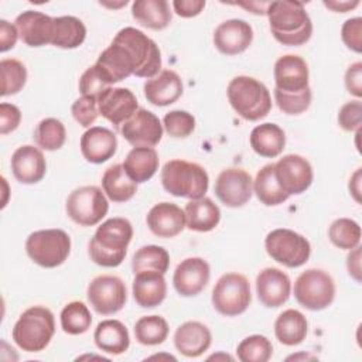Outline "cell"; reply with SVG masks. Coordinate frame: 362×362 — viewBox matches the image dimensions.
<instances>
[{"instance_id": "1", "label": "cell", "mask_w": 362, "mask_h": 362, "mask_svg": "<svg viewBox=\"0 0 362 362\" xmlns=\"http://www.w3.org/2000/svg\"><path fill=\"white\" fill-rule=\"evenodd\" d=\"M273 37L283 45L300 47L313 34V23L304 4L294 0L270 1L266 10Z\"/></svg>"}, {"instance_id": "2", "label": "cell", "mask_w": 362, "mask_h": 362, "mask_svg": "<svg viewBox=\"0 0 362 362\" xmlns=\"http://www.w3.org/2000/svg\"><path fill=\"white\" fill-rule=\"evenodd\" d=\"M133 226L126 218H110L98 226L89 242L90 260L102 267H116L126 257Z\"/></svg>"}, {"instance_id": "3", "label": "cell", "mask_w": 362, "mask_h": 362, "mask_svg": "<svg viewBox=\"0 0 362 362\" xmlns=\"http://www.w3.org/2000/svg\"><path fill=\"white\" fill-rule=\"evenodd\" d=\"M232 109L247 122H257L272 110V96L267 86L256 78L235 76L226 89Z\"/></svg>"}, {"instance_id": "4", "label": "cell", "mask_w": 362, "mask_h": 362, "mask_svg": "<svg viewBox=\"0 0 362 362\" xmlns=\"http://www.w3.org/2000/svg\"><path fill=\"white\" fill-rule=\"evenodd\" d=\"M55 334V320L49 308L34 305L27 308L16 321L11 337L25 352H41Z\"/></svg>"}, {"instance_id": "5", "label": "cell", "mask_w": 362, "mask_h": 362, "mask_svg": "<svg viewBox=\"0 0 362 362\" xmlns=\"http://www.w3.org/2000/svg\"><path fill=\"white\" fill-rule=\"evenodd\" d=\"M161 184L174 197L198 199L205 197L209 177L206 170L197 163L170 160L161 168Z\"/></svg>"}, {"instance_id": "6", "label": "cell", "mask_w": 362, "mask_h": 362, "mask_svg": "<svg viewBox=\"0 0 362 362\" xmlns=\"http://www.w3.org/2000/svg\"><path fill=\"white\" fill-rule=\"evenodd\" d=\"M28 257L41 267L61 266L69 256L71 238L62 229H41L28 235L25 240Z\"/></svg>"}, {"instance_id": "7", "label": "cell", "mask_w": 362, "mask_h": 362, "mask_svg": "<svg viewBox=\"0 0 362 362\" xmlns=\"http://www.w3.org/2000/svg\"><path fill=\"white\" fill-rule=\"evenodd\" d=\"M113 41L122 44L132 55L134 61V75L139 78H153L160 74L161 69V52L158 45L147 37L143 31L124 27L113 38Z\"/></svg>"}, {"instance_id": "8", "label": "cell", "mask_w": 362, "mask_h": 362, "mask_svg": "<svg viewBox=\"0 0 362 362\" xmlns=\"http://www.w3.org/2000/svg\"><path fill=\"white\" fill-rule=\"evenodd\" d=\"M294 297L304 308L321 311L335 298L334 279L321 269H308L296 279Z\"/></svg>"}, {"instance_id": "9", "label": "cell", "mask_w": 362, "mask_h": 362, "mask_svg": "<svg viewBox=\"0 0 362 362\" xmlns=\"http://www.w3.org/2000/svg\"><path fill=\"white\" fill-rule=\"evenodd\" d=\"M252 301L249 280L240 273H225L212 288V305L225 317L243 314Z\"/></svg>"}, {"instance_id": "10", "label": "cell", "mask_w": 362, "mask_h": 362, "mask_svg": "<svg viewBox=\"0 0 362 362\" xmlns=\"http://www.w3.org/2000/svg\"><path fill=\"white\" fill-rule=\"evenodd\" d=\"M264 247L273 260L290 269L303 266L311 255L310 242L303 235L286 228L269 232L264 239Z\"/></svg>"}, {"instance_id": "11", "label": "cell", "mask_w": 362, "mask_h": 362, "mask_svg": "<svg viewBox=\"0 0 362 362\" xmlns=\"http://www.w3.org/2000/svg\"><path fill=\"white\" fill-rule=\"evenodd\" d=\"M66 215L81 226L99 223L109 211V202L96 185H83L74 189L65 204Z\"/></svg>"}, {"instance_id": "12", "label": "cell", "mask_w": 362, "mask_h": 362, "mask_svg": "<svg viewBox=\"0 0 362 362\" xmlns=\"http://www.w3.org/2000/svg\"><path fill=\"white\" fill-rule=\"evenodd\" d=\"M90 307L100 315H112L119 313L127 300L124 281L112 274H100L95 277L86 290Z\"/></svg>"}, {"instance_id": "13", "label": "cell", "mask_w": 362, "mask_h": 362, "mask_svg": "<svg viewBox=\"0 0 362 362\" xmlns=\"http://www.w3.org/2000/svg\"><path fill=\"white\" fill-rule=\"evenodd\" d=\"M274 177L280 188L290 197L305 192L313 182L314 173L307 158L287 154L274 164Z\"/></svg>"}, {"instance_id": "14", "label": "cell", "mask_w": 362, "mask_h": 362, "mask_svg": "<svg viewBox=\"0 0 362 362\" xmlns=\"http://www.w3.org/2000/svg\"><path fill=\"white\" fill-rule=\"evenodd\" d=\"M216 198L229 208H239L249 202L253 194V180L243 168H225L219 173L214 187Z\"/></svg>"}, {"instance_id": "15", "label": "cell", "mask_w": 362, "mask_h": 362, "mask_svg": "<svg viewBox=\"0 0 362 362\" xmlns=\"http://www.w3.org/2000/svg\"><path fill=\"white\" fill-rule=\"evenodd\" d=\"M163 124L153 112L139 107L137 112L120 126V134L133 147H154L163 137Z\"/></svg>"}, {"instance_id": "16", "label": "cell", "mask_w": 362, "mask_h": 362, "mask_svg": "<svg viewBox=\"0 0 362 362\" xmlns=\"http://www.w3.org/2000/svg\"><path fill=\"white\" fill-rule=\"evenodd\" d=\"M98 109L102 117L120 130V126L137 112L139 103L130 89L109 86L98 96Z\"/></svg>"}, {"instance_id": "17", "label": "cell", "mask_w": 362, "mask_h": 362, "mask_svg": "<svg viewBox=\"0 0 362 362\" xmlns=\"http://www.w3.org/2000/svg\"><path fill=\"white\" fill-rule=\"evenodd\" d=\"M211 267L202 257H187L174 270L173 284L182 297H194L199 294L208 284Z\"/></svg>"}, {"instance_id": "18", "label": "cell", "mask_w": 362, "mask_h": 362, "mask_svg": "<svg viewBox=\"0 0 362 362\" xmlns=\"http://www.w3.org/2000/svg\"><path fill=\"white\" fill-rule=\"evenodd\" d=\"M274 83L277 90L284 93H301L310 88L307 62L293 54L280 57L274 64Z\"/></svg>"}, {"instance_id": "19", "label": "cell", "mask_w": 362, "mask_h": 362, "mask_svg": "<svg viewBox=\"0 0 362 362\" xmlns=\"http://www.w3.org/2000/svg\"><path fill=\"white\" fill-rule=\"evenodd\" d=\"M253 41V28L240 18H230L221 23L214 31V45L223 55L245 52Z\"/></svg>"}, {"instance_id": "20", "label": "cell", "mask_w": 362, "mask_h": 362, "mask_svg": "<svg viewBox=\"0 0 362 362\" xmlns=\"http://www.w3.org/2000/svg\"><path fill=\"white\" fill-rule=\"evenodd\" d=\"M95 66L109 86L134 75L136 69L130 52L116 41L102 51Z\"/></svg>"}, {"instance_id": "21", "label": "cell", "mask_w": 362, "mask_h": 362, "mask_svg": "<svg viewBox=\"0 0 362 362\" xmlns=\"http://www.w3.org/2000/svg\"><path fill=\"white\" fill-rule=\"evenodd\" d=\"M256 293L264 307L277 308L290 297V277L277 267H266L256 277Z\"/></svg>"}, {"instance_id": "22", "label": "cell", "mask_w": 362, "mask_h": 362, "mask_svg": "<svg viewBox=\"0 0 362 362\" xmlns=\"http://www.w3.org/2000/svg\"><path fill=\"white\" fill-rule=\"evenodd\" d=\"M52 24L54 17L35 10L23 11L14 21L18 37L28 47H42L51 44Z\"/></svg>"}, {"instance_id": "23", "label": "cell", "mask_w": 362, "mask_h": 362, "mask_svg": "<svg viewBox=\"0 0 362 362\" xmlns=\"http://www.w3.org/2000/svg\"><path fill=\"white\" fill-rule=\"evenodd\" d=\"M11 171L21 184H37L47 173V161L38 147L25 144L18 147L11 156Z\"/></svg>"}, {"instance_id": "24", "label": "cell", "mask_w": 362, "mask_h": 362, "mask_svg": "<svg viewBox=\"0 0 362 362\" xmlns=\"http://www.w3.org/2000/svg\"><path fill=\"white\" fill-rule=\"evenodd\" d=\"M79 147L86 161L102 164L115 156L117 150V139L110 129L92 126L81 136Z\"/></svg>"}, {"instance_id": "25", "label": "cell", "mask_w": 362, "mask_h": 362, "mask_svg": "<svg viewBox=\"0 0 362 362\" xmlns=\"http://www.w3.org/2000/svg\"><path fill=\"white\" fill-rule=\"evenodd\" d=\"M147 226L158 238H174L185 228V212L173 202L156 204L147 214Z\"/></svg>"}, {"instance_id": "26", "label": "cell", "mask_w": 362, "mask_h": 362, "mask_svg": "<svg viewBox=\"0 0 362 362\" xmlns=\"http://www.w3.org/2000/svg\"><path fill=\"white\" fill-rule=\"evenodd\" d=\"M147 102L154 106H168L177 102L184 90L180 75L173 69H163L147 79L143 86Z\"/></svg>"}, {"instance_id": "27", "label": "cell", "mask_w": 362, "mask_h": 362, "mask_svg": "<svg viewBox=\"0 0 362 362\" xmlns=\"http://www.w3.org/2000/svg\"><path fill=\"white\" fill-rule=\"evenodd\" d=\"M212 335L206 325L199 321H187L181 324L174 334L177 351L187 358H198L211 346Z\"/></svg>"}, {"instance_id": "28", "label": "cell", "mask_w": 362, "mask_h": 362, "mask_svg": "<svg viewBox=\"0 0 362 362\" xmlns=\"http://www.w3.org/2000/svg\"><path fill=\"white\" fill-rule=\"evenodd\" d=\"M134 301L143 308H154L160 305L167 296V283L163 273L140 272L133 280Z\"/></svg>"}, {"instance_id": "29", "label": "cell", "mask_w": 362, "mask_h": 362, "mask_svg": "<svg viewBox=\"0 0 362 362\" xmlns=\"http://www.w3.org/2000/svg\"><path fill=\"white\" fill-rule=\"evenodd\" d=\"M96 346L112 355H122L129 349L130 337L126 325L119 320L100 321L93 332Z\"/></svg>"}, {"instance_id": "30", "label": "cell", "mask_w": 362, "mask_h": 362, "mask_svg": "<svg viewBox=\"0 0 362 362\" xmlns=\"http://www.w3.org/2000/svg\"><path fill=\"white\" fill-rule=\"evenodd\" d=\"M185 226L194 232H209L221 221L219 206L208 197L189 199L185 205Z\"/></svg>"}, {"instance_id": "31", "label": "cell", "mask_w": 362, "mask_h": 362, "mask_svg": "<svg viewBox=\"0 0 362 362\" xmlns=\"http://www.w3.org/2000/svg\"><path fill=\"white\" fill-rule=\"evenodd\" d=\"M249 141L256 154L266 158H274L284 150L286 133L276 123H262L250 132Z\"/></svg>"}, {"instance_id": "32", "label": "cell", "mask_w": 362, "mask_h": 362, "mask_svg": "<svg viewBox=\"0 0 362 362\" xmlns=\"http://www.w3.org/2000/svg\"><path fill=\"white\" fill-rule=\"evenodd\" d=\"M158 163L160 158L154 147H133L127 153L123 167L136 184H141L148 181L157 173Z\"/></svg>"}, {"instance_id": "33", "label": "cell", "mask_w": 362, "mask_h": 362, "mask_svg": "<svg viewBox=\"0 0 362 362\" xmlns=\"http://www.w3.org/2000/svg\"><path fill=\"white\" fill-rule=\"evenodd\" d=\"M308 332V322L303 313L288 308L283 311L274 321V335L277 341L286 346L301 344Z\"/></svg>"}, {"instance_id": "34", "label": "cell", "mask_w": 362, "mask_h": 362, "mask_svg": "<svg viewBox=\"0 0 362 362\" xmlns=\"http://www.w3.org/2000/svg\"><path fill=\"white\" fill-rule=\"evenodd\" d=\"M132 16L140 25L154 31L164 30L171 23L170 4L165 0H136Z\"/></svg>"}, {"instance_id": "35", "label": "cell", "mask_w": 362, "mask_h": 362, "mask_svg": "<svg viewBox=\"0 0 362 362\" xmlns=\"http://www.w3.org/2000/svg\"><path fill=\"white\" fill-rule=\"evenodd\" d=\"M102 188L113 202H126L137 192V184L127 175L123 164H113L102 175Z\"/></svg>"}, {"instance_id": "36", "label": "cell", "mask_w": 362, "mask_h": 362, "mask_svg": "<svg viewBox=\"0 0 362 362\" xmlns=\"http://www.w3.org/2000/svg\"><path fill=\"white\" fill-rule=\"evenodd\" d=\"M86 38L85 24L74 16L54 17L51 44L64 49H74L82 45Z\"/></svg>"}, {"instance_id": "37", "label": "cell", "mask_w": 362, "mask_h": 362, "mask_svg": "<svg viewBox=\"0 0 362 362\" xmlns=\"http://www.w3.org/2000/svg\"><path fill=\"white\" fill-rule=\"evenodd\" d=\"M253 192L266 206H276L288 199V195L280 188L274 177V164L263 165L253 180Z\"/></svg>"}, {"instance_id": "38", "label": "cell", "mask_w": 362, "mask_h": 362, "mask_svg": "<svg viewBox=\"0 0 362 362\" xmlns=\"http://www.w3.org/2000/svg\"><path fill=\"white\" fill-rule=\"evenodd\" d=\"M170 266V255L163 246L147 245L137 249L132 259L133 273L158 272L165 274Z\"/></svg>"}, {"instance_id": "39", "label": "cell", "mask_w": 362, "mask_h": 362, "mask_svg": "<svg viewBox=\"0 0 362 362\" xmlns=\"http://www.w3.org/2000/svg\"><path fill=\"white\" fill-rule=\"evenodd\" d=\"M168 332V322L161 315H146L134 324V337L141 345H160L167 339Z\"/></svg>"}, {"instance_id": "40", "label": "cell", "mask_w": 362, "mask_h": 362, "mask_svg": "<svg viewBox=\"0 0 362 362\" xmlns=\"http://www.w3.org/2000/svg\"><path fill=\"white\" fill-rule=\"evenodd\" d=\"M61 328L69 335H81L90 328L92 315L88 305L82 301L68 303L59 315Z\"/></svg>"}, {"instance_id": "41", "label": "cell", "mask_w": 362, "mask_h": 362, "mask_svg": "<svg viewBox=\"0 0 362 362\" xmlns=\"http://www.w3.org/2000/svg\"><path fill=\"white\" fill-rule=\"evenodd\" d=\"M66 140V130L61 120L55 117L42 119L34 130V141L37 146L47 151L58 150Z\"/></svg>"}, {"instance_id": "42", "label": "cell", "mask_w": 362, "mask_h": 362, "mask_svg": "<svg viewBox=\"0 0 362 362\" xmlns=\"http://www.w3.org/2000/svg\"><path fill=\"white\" fill-rule=\"evenodd\" d=\"M328 238L334 246L344 250H351L359 246L361 226L354 219L338 218L329 225Z\"/></svg>"}, {"instance_id": "43", "label": "cell", "mask_w": 362, "mask_h": 362, "mask_svg": "<svg viewBox=\"0 0 362 362\" xmlns=\"http://www.w3.org/2000/svg\"><path fill=\"white\" fill-rule=\"evenodd\" d=\"M1 74V96H10L18 93L27 82V68L16 58H4L0 61Z\"/></svg>"}, {"instance_id": "44", "label": "cell", "mask_w": 362, "mask_h": 362, "mask_svg": "<svg viewBox=\"0 0 362 362\" xmlns=\"http://www.w3.org/2000/svg\"><path fill=\"white\" fill-rule=\"evenodd\" d=\"M236 355L242 362H267L273 355V345L267 337L255 334L240 341Z\"/></svg>"}, {"instance_id": "45", "label": "cell", "mask_w": 362, "mask_h": 362, "mask_svg": "<svg viewBox=\"0 0 362 362\" xmlns=\"http://www.w3.org/2000/svg\"><path fill=\"white\" fill-rule=\"evenodd\" d=\"M163 129L171 137L185 139L195 130V117L187 110H171L163 119Z\"/></svg>"}, {"instance_id": "46", "label": "cell", "mask_w": 362, "mask_h": 362, "mask_svg": "<svg viewBox=\"0 0 362 362\" xmlns=\"http://www.w3.org/2000/svg\"><path fill=\"white\" fill-rule=\"evenodd\" d=\"M311 89L301 93H284L277 89H274V100L279 106V109L286 115H300L305 112L311 105Z\"/></svg>"}, {"instance_id": "47", "label": "cell", "mask_w": 362, "mask_h": 362, "mask_svg": "<svg viewBox=\"0 0 362 362\" xmlns=\"http://www.w3.org/2000/svg\"><path fill=\"white\" fill-rule=\"evenodd\" d=\"M71 112L74 119L82 126V127H92V124L96 122L99 116L98 109V98L96 96H86L82 95L78 98L72 106Z\"/></svg>"}, {"instance_id": "48", "label": "cell", "mask_w": 362, "mask_h": 362, "mask_svg": "<svg viewBox=\"0 0 362 362\" xmlns=\"http://www.w3.org/2000/svg\"><path fill=\"white\" fill-rule=\"evenodd\" d=\"M338 124L345 132L361 130L362 124V103L359 99L344 103L338 112Z\"/></svg>"}, {"instance_id": "49", "label": "cell", "mask_w": 362, "mask_h": 362, "mask_svg": "<svg viewBox=\"0 0 362 362\" xmlns=\"http://www.w3.org/2000/svg\"><path fill=\"white\" fill-rule=\"evenodd\" d=\"M341 38L344 44L354 52H362V18H348L341 28Z\"/></svg>"}, {"instance_id": "50", "label": "cell", "mask_w": 362, "mask_h": 362, "mask_svg": "<svg viewBox=\"0 0 362 362\" xmlns=\"http://www.w3.org/2000/svg\"><path fill=\"white\" fill-rule=\"evenodd\" d=\"M109 85L105 82L96 66L92 65L79 78V92L86 96H99Z\"/></svg>"}, {"instance_id": "51", "label": "cell", "mask_w": 362, "mask_h": 362, "mask_svg": "<svg viewBox=\"0 0 362 362\" xmlns=\"http://www.w3.org/2000/svg\"><path fill=\"white\" fill-rule=\"evenodd\" d=\"M21 122V112L13 103L3 102L0 105V133L7 134L14 132Z\"/></svg>"}, {"instance_id": "52", "label": "cell", "mask_w": 362, "mask_h": 362, "mask_svg": "<svg viewBox=\"0 0 362 362\" xmlns=\"http://www.w3.org/2000/svg\"><path fill=\"white\" fill-rule=\"evenodd\" d=\"M345 86L346 90L355 96L361 98L362 96V62H354L348 66L345 72Z\"/></svg>"}, {"instance_id": "53", "label": "cell", "mask_w": 362, "mask_h": 362, "mask_svg": "<svg viewBox=\"0 0 362 362\" xmlns=\"http://www.w3.org/2000/svg\"><path fill=\"white\" fill-rule=\"evenodd\" d=\"M205 4V0H174L173 8L180 17L191 18L198 16L204 10Z\"/></svg>"}, {"instance_id": "54", "label": "cell", "mask_w": 362, "mask_h": 362, "mask_svg": "<svg viewBox=\"0 0 362 362\" xmlns=\"http://www.w3.org/2000/svg\"><path fill=\"white\" fill-rule=\"evenodd\" d=\"M18 38V31L14 24L7 20H0V51L6 52L14 48Z\"/></svg>"}, {"instance_id": "55", "label": "cell", "mask_w": 362, "mask_h": 362, "mask_svg": "<svg viewBox=\"0 0 362 362\" xmlns=\"http://www.w3.org/2000/svg\"><path fill=\"white\" fill-rule=\"evenodd\" d=\"M346 267L349 276L356 281L361 283V246H356L351 249L348 257H346Z\"/></svg>"}, {"instance_id": "56", "label": "cell", "mask_w": 362, "mask_h": 362, "mask_svg": "<svg viewBox=\"0 0 362 362\" xmlns=\"http://www.w3.org/2000/svg\"><path fill=\"white\" fill-rule=\"evenodd\" d=\"M324 6L328 7L329 10L335 13H346L349 10H354L355 7L359 6V0H345V1H338V0H324Z\"/></svg>"}, {"instance_id": "57", "label": "cell", "mask_w": 362, "mask_h": 362, "mask_svg": "<svg viewBox=\"0 0 362 362\" xmlns=\"http://www.w3.org/2000/svg\"><path fill=\"white\" fill-rule=\"evenodd\" d=\"M349 192L354 199L361 204V168H358L349 178Z\"/></svg>"}, {"instance_id": "58", "label": "cell", "mask_w": 362, "mask_h": 362, "mask_svg": "<svg viewBox=\"0 0 362 362\" xmlns=\"http://www.w3.org/2000/svg\"><path fill=\"white\" fill-rule=\"evenodd\" d=\"M270 1H249V3H238V6L245 7L246 10H249L253 14H266V10L269 7Z\"/></svg>"}, {"instance_id": "59", "label": "cell", "mask_w": 362, "mask_h": 362, "mask_svg": "<svg viewBox=\"0 0 362 362\" xmlns=\"http://www.w3.org/2000/svg\"><path fill=\"white\" fill-rule=\"evenodd\" d=\"M100 4H102V6H105V7H110V8H117V7L126 6V4H127V0L120 1V3H105V1H100Z\"/></svg>"}, {"instance_id": "60", "label": "cell", "mask_w": 362, "mask_h": 362, "mask_svg": "<svg viewBox=\"0 0 362 362\" xmlns=\"http://www.w3.org/2000/svg\"><path fill=\"white\" fill-rule=\"evenodd\" d=\"M218 358H223V359H229V361L233 359V358L229 356V355H212V356H209L208 359H218Z\"/></svg>"}]
</instances>
